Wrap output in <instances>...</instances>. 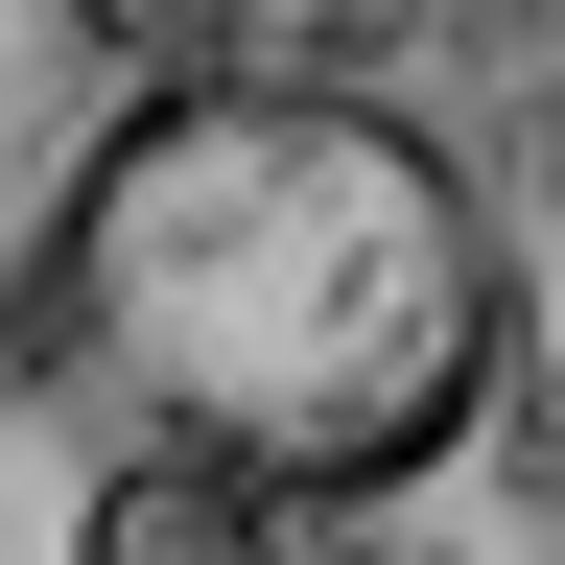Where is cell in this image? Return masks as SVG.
<instances>
[{
    "label": "cell",
    "mask_w": 565,
    "mask_h": 565,
    "mask_svg": "<svg viewBox=\"0 0 565 565\" xmlns=\"http://www.w3.org/2000/svg\"><path fill=\"white\" fill-rule=\"evenodd\" d=\"M542 212H565V95H542Z\"/></svg>",
    "instance_id": "obj_4"
},
{
    "label": "cell",
    "mask_w": 565,
    "mask_h": 565,
    "mask_svg": "<svg viewBox=\"0 0 565 565\" xmlns=\"http://www.w3.org/2000/svg\"><path fill=\"white\" fill-rule=\"evenodd\" d=\"M47 24H71V47H141V0H47Z\"/></svg>",
    "instance_id": "obj_3"
},
{
    "label": "cell",
    "mask_w": 565,
    "mask_h": 565,
    "mask_svg": "<svg viewBox=\"0 0 565 565\" xmlns=\"http://www.w3.org/2000/svg\"><path fill=\"white\" fill-rule=\"evenodd\" d=\"M519 259L401 95L166 71L71 141L24 259V377H95L166 448H236L282 519H377L494 424Z\"/></svg>",
    "instance_id": "obj_1"
},
{
    "label": "cell",
    "mask_w": 565,
    "mask_h": 565,
    "mask_svg": "<svg viewBox=\"0 0 565 565\" xmlns=\"http://www.w3.org/2000/svg\"><path fill=\"white\" fill-rule=\"evenodd\" d=\"M307 519L236 471V448H166V424H118V471H95V542L71 565H282Z\"/></svg>",
    "instance_id": "obj_2"
}]
</instances>
